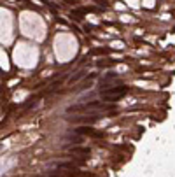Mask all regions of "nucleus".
Here are the masks:
<instances>
[{
  "instance_id": "nucleus-4",
  "label": "nucleus",
  "mask_w": 175,
  "mask_h": 177,
  "mask_svg": "<svg viewBox=\"0 0 175 177\" xmlns=\"http://www.w3.org/2000/svg\"><path fill=\"white\" fill-rule=\"evenodd\" d=\"M74 133H75V135H81V137H84V135H89V137H100V135H102V133H96V130L91 128V126H77V128L74 130Z\"/></svg>"
},
{
  "instance_id": "nucleus-8",
  "label": "nucleus",
  "mask_w": 175,
  "mask_h": 177,
  "mask_svg": "<svg viewBox=\"0 0 175 177\" xmlns=\"http://www.w3.org/2000/svg\"><path fill=\"white\" fill-rule=\"evenodd\" d=\"M58 169H75L74 161H67V163H58Z\"/></svg>"
},
{
  "instance_id": "nucleus-2",
  "label": "nucleus",
  "mask_w": 175,
  "mask_h": 177,
  "mask_svg": "<svg viewBox=\"0 0 175 177\" xmlns=\"http://www.w3.org/2000/svg\"><path fill=\"white\" fill-rule=\"evenodd\" d=\"M126 91H128V88H126L124 84H116V86H110V88H103V90H100V97H102L103 102L110 104V102H117V100H121V98L126 95Z\"/></svg>"
},
{
  "instance_id": "nucleus-5",
  "label": "nucleus",
  "mask_w": 175,
  "mask_h": 177,
  "mask_svg": "<svg viewBox=\"0 0 175 177\" xmlns=\"http://www.w3.org/2000/svg\"><path fill=\"white\" fill-rule=\"evenodd\" d=\"M70 153L72 154H84V156H88L89 149H86V147H70Z\"/></svg>"
},
{
  "instance_id": "nucleus-1",
  "label": "nucleus",
  "mask_w": 175,
  "mask_h": 177,
  "mask_svg": "<svg viewBox=\"0 0 175 177\" xmlns=\"http://www.w3.org/2000/svg\"><path fill=\"white\" fill-rule=\"evenodd\" d=\"M114 109V105H109V104H103V102H88V104H74L70 107H67V114H72V112H93V114H98L102 111H110Z\"/></svg>"
},
{
  "instance_id": "nucleus-7",
  "label": "nucleus",
  "mask_w": 175,
  "mask_h": 177,
  "mask_svg": "<svg viewBox=\"0 0 175 177\" xmlns=\"http://www.w3.org/2000/svg\"><path fill=\"white\" fill-rule=\"evenodd\" d=\"M114 79H117V74H116V72H107L98 83H107V81H114Z\"/></svg>"
},
{
  "instance_id": "nucleus-6",
  "label": "nucleus",
  "mask_w": 175,
  "mask_h": 177,
  "mask_svg": "<svg viewBox=\"0 0 175 177\" xmlns=\"http://www.w3.org/2000/svg\"><path fill=\"white\" fill-rule=\"evenodd\" d=\"M84 75H86V70H81V72H77L75 75H72V77L68 79V83H70V84H74V83H77V81H81V79H82Z\"/></svg>"
},
{
  "instance_id": "nucleus-3",
  "label": "nucleus",
  "mask_w": 175,
  "mask_h": 177,
  "mask_svg": "<svg viewBox=\"0 0 175 177\" xmlns=\"http://www.w3.org/2000/svg\"><path fill=\"white\" fill-rule=\"evenodd\" d=\"M100 116L98 114H91V116H72V118H67V121L70 123H86V125H91L98 119Z\"/></svg>"
}]
</instances>
